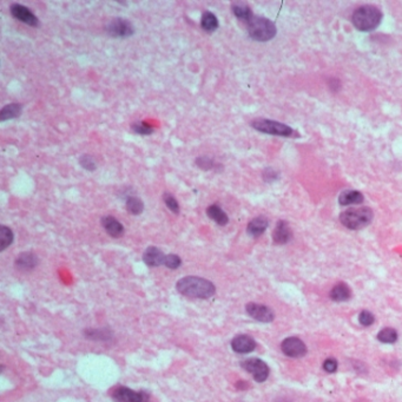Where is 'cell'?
Returning a JSON list of instances; mask_svg holds the SVG:
<instances>
[{
	"label": "cell",
	"instance_id": "6da1fadb",
	"mask_svg": "<svg viewBox=\"0 0 402 402\" xmlns=\"http://www.w3.org/2000/svg\"><path fill=\"white\" fill-rule=\"evenodd\" d=\"M176 289L181 295L191 298L212 297L216 293V287L211 281L198 276H186L176 283Z\"/></svg>",
	"mask_w": 402,
	"mask_h": 402
},
{
	"label": "cell",
	"instance_id": "7a4b0ae2",
	"mask_svg": "<svg viewBox=\"0 0 402 402\" xmlns=\"http://www.w3.org/2000/svg\"><path fill=\"white\" fill-rule=\"evenodd\" d=\"M382 20V12L378 7L366 5L354 11L353 24L359 31H373L379 26Z\"/></svg>",
	"mask_w": 402,
	"mask_h": 402
},
{
	"label": "cell",
	"instance_id": "3957f363",
	"mask_svg": "<svg viewBox=\"0 0 402 402\" xmlns=\"http://www.w3.org/2000/svg\"><path fill=\"white\" fill-rule=\"evenodd\" d=\"M373 217L374 213L371 208H351L341 213L340 222L348 229L360 230L371 224Z\"/></svg>",
	"mask_w": 402,
	"mask_h": 402
},
{
	"label": "cell",
	"instance_id": "277c9868",
	"mask_svg": "<svg viewBox=\"0 0 402 402\" xmlns=\"http://www.w3.org/2000/svg\"><path fill=\"white\" fill-rule=\"evenodd\" d=\"M245 24L249 37L256 41H269L276 35L277 30L275 24L264 17L254 16Z\"/></svg>",
	"mask_w": 402,
	"mask_h": 402
},
{
	"label": "cell",
	"instance_id": "5b68a950",
	"mask_svg": "<svg viewBox=\"0 0 402 402\" xmlns=\"http://www.w3.org/2000/svg\"><path fill=\"white\" fill-rule=\"evenodd\" d=\"M250 125L254 127L255 130L259 131L262 133L273 135V136H280V137H290L293 136L294 130L290 126L286 125V124L276 122V120L266 119V118H256L251 120Z\"/></svg>",
	"mask_w": 402,
	"mask_h": 402
},
{
	"label": "cell",
	"instance_id": "8992f818",
	"mask_svg": "<svg viewBox=\"0 0 402 402\" xmlns=\"http://www.w3.org/2000/svg\"><path fill=\"white\" fill-rule=\"evenodd\" d=\"M241 366L244 371H247L249 374L252 375V378H254L256 382L262 383L266 381V379L269 378L270 374L269 366L266 365L264 361L261 360V359L257 358L247 359V360H243L241 362Z\"/></svg>",
	"mask_w": 402,
	"mask_h": 402
},
{
	"label": "cell",
	"instance_id": "52a82bcc",
	"mask_svg": "<svg viewBox=\"0 0 402 402\" xmlns=\"http://www.w3.org/2000/svg\"><path fill=\"white\" fill-rule=\"evenodd\" d=\"M111 397L115 402H149L150 395L144 390H133L125 386H118L112 389Z\"/></svg>",
	"mask_w": 402,
	"mask_h": 402
},
{
	"label": "cell",
	"instance_id": "ba28073f",
	"mask_svg": "<svg viewBox=\"0 0 402 402\" xmlns=\"http://www.w3.org/2000/svg\"><path fill=\"white\" fill-rule=\"evenodd\" d=\"M106 33L113 38L125 39L129 38L135 33V27L132 23L123 18H115L105 27Z\"/></svg>",
	"mask_w": 402,
	"mask_h": 402
},
{
	"label": "cell",
	"instance_id": "9c48e42d",
	"mask_svg": "<svg viewBox=\"0 0 402 402\" xmlns=\"http://www.w3.org/2000/svg\"><path fill=\"white\" fill-rule=\"evenodd\" d=\"M281 350L288 358L291 359H301L307 354V346L303 341L296 336L287 337L281 343Z\"/></svg>",
	"mask_w": 402,
	"mask_h": 402
},
{
	"label": "cell",
	"instance_id": "30bf717a",
	"mask_svg": "<svg viewBox=\"0 0 402 402\" xmlns=\"http://www.w3.org/2000/svg\"><path fill=\"white\" fill-rule=\"evenodd\" d=\"M245 310H247L248 315L250 316V318L262 323H270L274 321V319H275L274 311L264 304L250 302V303L245 305Z\"/></svg>",
	"mask_w": 402,
	"mask_h": 402
},
{
	"label": "cell",
	"instance_id": "8fae6325",
	"mask_svg": "<svg viewBox=\"0 0 402 402\" xmlns=\"http://www.w3.org/2000/svg\"><path fill=\"white\" fill-rule=\"evenodd\" d=\"M10 12L13 16V18H16L17 20L21 21V23L28 25V26L37 27L40 24V21L35 17V14L31 10H28L26 6L21 5V4H12L10 6Z\"/></svg>",
	"mask_w": 402,
	"mask_h": 402
},
{
	"label": "cell",
	"instance_id": "7c38bea8",
	"mask_svg": "<svg viewBox=\"0 0 402 402\" xmlns=\"http://www.w3.org/2000/svg\"><path fill=\"white\" fill-rule=\"evenodd\" d=\"M231 348L237 354H249L255 350L256 341L251 336L241 334V335L235 336L231 341Z\"/></svg>",
	"mask_w": 402,
	"mask_h": 402
},
{
	"label": "cell",
	"instance_id": "4fadbf2b",
	"mask_svg": "<svg viewBox=\"0 0 402 402\" xmlns=\"http://www.w3.org/2000/svg\"><path fill=\"white\" fill-rule=\"evenodd\" d=\"M38 263L39 259L37 255L31 251H25L17 256L14 264H16V268L21 270V272H30L38 265Z\"/></svg>",
	"mask_w": 402,
	"mask_h": 402
},
{
	"label": "cell",
	"instance_id": "5bb4252c",
	"mask_svg": "<svg viewBox=\"0 0 402 402\" xmlns=\"http://www.w3.org/2000/svg\"><path fill=\"white\" fill-rule=\"evenodd\" d=\"M165 254L157 247H149L143 254V261L148 266L156 268V266L164 265Z\"/></svg>",
	"mask_w": 402,
	"mask_h": 402
},
{
	"label": "cell",
	"instance_id": "9a60e30c",
	"mask_svg": "<svg viewBox=\"0 0 402 402\" xmlns=\"http://www.w3.org/2000/svg\"><path fill=\"white\" fill-rule=\"evenodd\" d=\"M293 237V231L286 220H279L273 233V240L276 244H287Z\"/></svg>",
	"mask_w": 402,
	"mask_h": 402
},
{
	"label": "cell",
	"instance_id": "2e32d148",
	"mask_svg": "<svg viewBox=\"0 0 402 402\" xmlns=\"http://www.w3.org/2000/svg\"><path fill=\"white\" fill-rule=\"evenodd\" d=\"M102 226L104 228L106 233L110 236L113 238H119L122 237L124 233H125V229H124V226L119 222L118 219L115 218L113 216H104L102 218Z\"/></svg>",
	"mask_w": 402,
	"mask_h": 402
},
{
	"label": "cell",
	"instance_id": "e0dca14e",
	"mask_svg": "<svg viewBox=\"0 0 402 402\" xmlns=\"http://www.w3.org/2000/svg\"><path fill=\"white\" fill-rule=\"evenodd\" d=\"M269 226V220L264 216H258L252 218L247 227V233L251 237H258L264 233Z\"/></svg>",
	"mask_w": 402,
	"mask_h": 402
},
{
	"label": "cell",
	"instance_id": "ac0fdd59",
	"mask_svg": "<svg viewBox=\"0 0 402 402\" xmlns=\"http://www.w3.org/2000/svg\"><path fill=\"white\" fill-rule=\"evenodd\" d=\"M206 215L209 216L210 219H212L213 222L218 226H227L229 222V217H228L227 212L217 204H211L206 209Z\"/></svg>",
	"mask_w": 402,
	"mask_h": 402
},
{
	"label": "cell",
	"instance_id": "d6986e66",
	"mask_svg": "<svg viewBox=\"0 0 402 402\" xmlns=\"http://www.w3.org/2000/svg\"><path fill=\"white\" fill-rule=\"evenodd\" d=\"M351 297V290L346 283H337L330 290V298L334 302H346Z\"/></svg>",
	"mask_w": 402,
	"mask_h": 402
},
{
	"label": "cell",
	"instance_id": "ffe728a7",
	"mask_svg": "<svg viewBox=\"0 0 402 402\" xmlns=\"http://www.w3.org/2000/svg\"><path fill=\"white\" fill-rule=\"evenodd\" d=\"M365 201L364 195L358 190L342 191L339 196V203L341 205H355L361 204Z\"/></svg>",
	"mask_w": 402,
	"mask_h": 402
},
{
	"label": "cell",
	"instance_id": "44dd1931",
	"mask_svg": "<svg viewBox=\"0 0 402 402\" xmlns=\"http://www.w3.org/2000/svg\"><path fill=\"white\" fill-rule=\"evenodd\" d=\"M23 113V105L18 104V103H12V104H7L2 109L0 112V120L2 122H6L10 119L19 118Z\"/></svg>",
	"mask_w": 402,
	"mask_h": 402
},
{
	"label": "cell",
	"instance_id": "7402d4cb",
	"mask_svg": "<svg viewBox=\"0 0 402 402\" xmlns=\"http://www.w3.org/2000/svg\"><path fill=\"white\" fill-rule=\"evenodd\" d=\"M231 11H233L235 17L242 21H244V23H247V21L250 20L255 16L249 5L244 3H234L233 6H231Z\"/></svg>",
	"mask_w": 402,
	"mask_h": 402
},
{
	"label": "cell",
	"instance_id": "603a6c76",
	"mask_svg": "<svg viewBox=\"0 0 402 402\" xmlns=\"http://www.w3.org/2000/svg\"><path fill=\"white\" fill-rule=\"evenodd\" d=\"M218 25H219L218 19H217V17L212 12L206 11V12L203 13L201 19V26L205 32L212 33V32H215L217 28H218Z\"/></svg>",
	"mask_w": 402,
	"mask_h": 402
},
{
	"label": "cell",
	"instance_id": "cb8c5ba5",
	"mask_svg": "<svg viewBox=\"0 0 402 402\" xmlns=\"http://www.w3.org/2000/svg\"><path fill=\"white\" fill-rule=\"evenodd\" d=\"M125 206L127 212L131 213V215L138 216L141 215L142 212L144 211V203L141 198H138L136 196H129L126 198Z\"/></svg>",
	"mask_w": 402,
	"mask_h": 402
},
{
	"label": "cell",
	"instance_id": "d4e9b609",
	"mask_svg": "<svg viewBox=\"0 0 402 402\" xmlns=\"http://www.w3.org/2000/svg\"><path fill=\"white\" fill-rule=\"evenodd\" d=\"M397 339H399L397 332L394 328H390V327H386V328L381 329L378 333V340L382 343L386 344L395 343Z\"/></svg>",
	"mask_w": 402,
	"mask_h": 402
},
{
	"label": "cell",
	"instance_id": "484cf974",
	"mask_svg": "<svg viewBox=\"0 0 402 402\" xmlns=\"http://www.w3.org/2000/svg\"><path fill=\"white\" fill-rule=\"evenodd\" d=\"M14 240L13 231L9 227L2 226L0 227V251H4L12 244Z\"/></svg>",
	"mask_w": 402,
	"mask_h": 402
},
{
	"label": "cell",
	"instance_id": "4316f807",
	"mask_svg": "<svg viewBox=\"0 0 402 402\" xmlns=\"http://www.w3.org/2000/svg\"><path fill=\"white\" fill-rule=\"evenodd\" d=\"M84 335L87 337V339L94 340V341H109L111 340V332H108L105 329H88L85 330Z\"/></svg>",
	"mask_w": 402,
	"mask_h": 402
},
{
	"label": "cell",
	"instance_id": "83f0119b",
	"mask_svg": "<svg viewBox=\"0 0 402 402\" xmlns=\"http://www.w3.org/2000/svg\"><path fill=\"white\" fill-rule=\"evenodd\" d=\"M131 130L133 131L135 133L141 135V136H149V135L154 133V126L151 124H149L148 122H144V120H140V122L133 123L131 125Z\"/></svg>",
	"mask_w": 402,
	"mask_h": 402
},
{
	"label": "cell",
	"instance_id": "f1b7e54d",
	"mask_svg": "<svg viewBox=\"0 0 402 402\" xmlns=\"http://www.w3.org/2000/svg\"><path fill=\"white\" fill-rule=\"evenodd\" d=\"M79 164L83 169L86 170V171H95L96 169H97V162H96V159L94 158V156L91 155H81L80 158H79Z\"/></svg>",
	"mask_w": 402,
	"mask_h": 402
},
{
	"label": "cell",
	"instance_id": "f546056e",
	"mask_svg": "<svg viewBox=\"0 0 402 402\" xmlns=\"http://www.w3.org/2000/svg\"><path fill=\"white\" fill-rule=\"evenodd\" d=\"M163 201H164L166 208L173 213H180V203L176 200L175 196L170 193H165L163 195Z\"/></svg>",
	"mask_w": 402,
	"mask_h": 402
},
{
	"label": "cell",
	"instance_id": "4dcf8cb0",
	"mask_svg": "<svg viewBox=\"0 0 402 402\" xmlns=\"http://www.w3.org/2000/svg\"><path fill=\"white\" fill-rule=\"evenodd\" d=\"M181 264H182V259L178 255L176 254H169L165 256V261H164V265L166 266L168 269H171V270H175V269H178Z\"/></svg>",
	"mask_w": 402,
	"mask_h": 402
},
{
	"label": "cell",
	"instance_id": "1f68e13d",
	"mask_svg": "<svg viewBox=\"0 0 402 402\" xmlns=\"http://www.w3.org/2000/svg\"><path fill=\"white\" fill-rule=\"evenodd\" d=\"M196 165L200 169L204 170V171H208V170H212L216 166L215 162H213V159L208 157V156H200V157H197L196 158Z\"/></svg>",
	"mask_w": 402,
	"mask_h": 402
},
{
	"label": "cell",
	"instance_id": "d6a6232c",
	"mask_svg": "<svg viewBox=\"0 0 402 402\" xmlns=\"http://www.w3.org/2000/svg\"><path fill=\"white\" fill-rule=\"evenodd\" d=\"M359 322L364 327H371L375 322V316L369 310H362L359 314Z\"/></svg>",
	"mask_w": 402,
	"mask_h": 402
},
{
	"label": "cell",
	"instance_id": "836d02e7",
	"mask_svg": "<svg viewBox=\"0 0 402 402\" xmlns=\"http://www.w3.org/2000/svg\"><path fill=\"white\" fill-rule=\"evenodd\" d=\"M337 367H339V364H337V361L333 358L327 359V360H325V362H323V369H325L327 373H329V374L335 373L337 371Z\"/></svg>",
	"mask_w": 402,
	"mask_h": 402
},
{
	"label": "cell",
	"instance_id": "e575fe53",
	"mask_svg": "<svg viewBox=\"0 0 402 402\" xmlns=\"http://www.w3.org/2000/svg\"><path fill=\"white\" fill-rule=\"evenodd\" d=\"M279 178V175L275 170L272 168H266L264 171H263V180L265 181L266 183H273L274 181H276Z\"/></svg>",
	"mask_w": 402,
	"mask_h": 402
}]
</instances>
